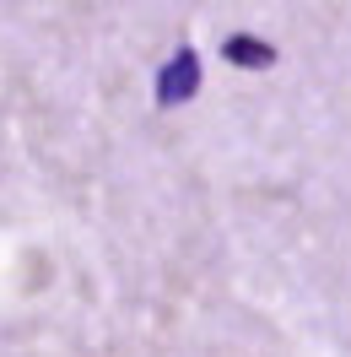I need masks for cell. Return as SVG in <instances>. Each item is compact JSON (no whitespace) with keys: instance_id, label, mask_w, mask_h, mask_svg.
Listing matches in <instances>:
<instances>
[{"instance_id":"cell-1","label":"cell","mask_w":351,"mask_h":357,"mask_svg":"<svg viewBox=\"0 0 351 357\" xmlns=\"http://www.w3.org/2000/svg\"><path fill=\"white\" fill-rule=\"evenodd\" d=\"M195 87H200V60H195V49H178L173 60H168V70H162L157 98H162V103H184Z\"/></svg>"},{"instance_id":"cell-2","label":"cell","mask_w":351,"mask_h":357,"mask_svg":"<svg viewBox=\"0 0 351 357\" xmlns=\"http://www.w3.org/2000/svg\"><path fill=\"white\" fill-rule=\"evenodd\" d=\"M221 54H227L233 66H249V70H265L270 60H276V49H270V44H254L249 33H238V38H227V44H221Z\"/></svg>"}]
</instances>
